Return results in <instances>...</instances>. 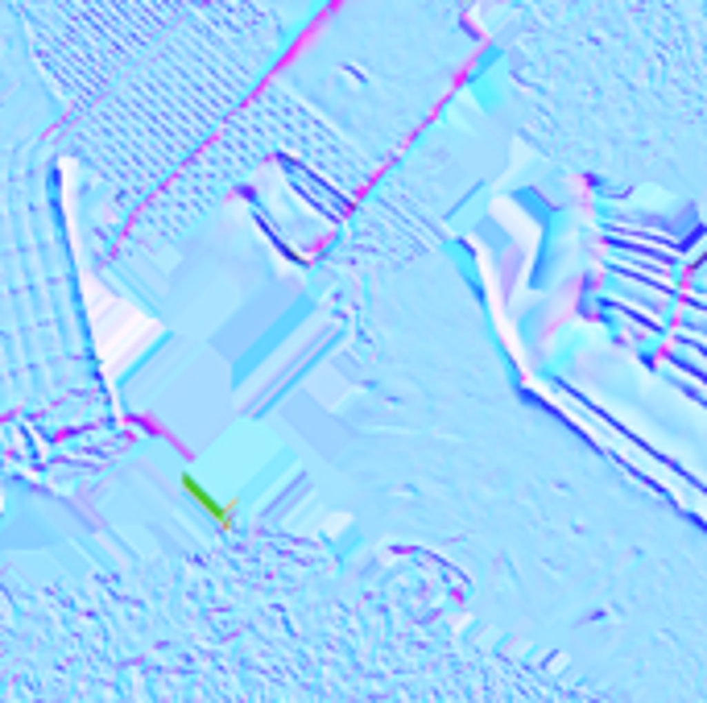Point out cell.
Returning a JSON list of instances; mask_svg holds the SVG:
<instances>
[{"mask_svg":"<svg viewBox=\"0 0 707 703\" xmlns=\"http://www.w3.org/2000/svg\"><path fill=\"white\" fill-rule=\"evenodd\" d=\"M464 4H472V0H464Z\"/></svg>","mask_w":707,"mask_h":703,"instance_id":"6da1fadb","label":"cell"}]
</instances>
